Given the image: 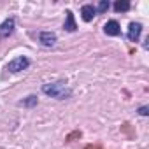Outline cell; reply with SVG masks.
<instances>
[{"label":"cell","mask_w":149,"mask_h":149,"mask_svg":"<svg viewBox=\"0 0 149 149\" xmlns=\"http://www.w3.org/2000/svg\"><path fill=\"white\" fill-rule=\"evenodd\" d=\"M42 93L54 98V100H68L72 97V88L67 84V81L60 79V81H54V83H47L42 86Z\"/></svg>","instance_id":"1"},{"label":"cell","mask_w":149,"mask_h":149,"mask_svg":"<svg viewBox=\"0 0 149 149\" xmlns=\"http://www.w3.org/2000/svg\"><path fill=\"white\" fill-rule=\"evenodd\" d=\"M30 58L28 56H16V58H13L7 65H6V70H9L11 74H19V72H23V70H26L28 67H30Z\"/></svg>","instance_id":"2"},{"label":"cell","mask_w":149,"mask_h":149,"mask_svg":"<svg viewBox=\"0 0 149 149\" xmlns=\"http://www.w3.org/2000/svg\"><path fill=\"white\" fill-rule=\"evenodd\" d=\"M14 28H16V19L14 18H7L4 23H0V40L11 37L14 33Z\"/></svg>","instance_id":"3"},{"label":"cell","mask_w":149,"mask_h":149,"mask_svg":"<svg viewBox=\"0 0 149 149\" xmlns=\"http://www.w3.org/2000/svg\"><path fill=\"white\" fill-rule=\"evenodd\" d=\"M37 37H39L40 46H44V47H53V46L58 42V37H56L54 32H47V30H44V32H39Z\"/></svg>","instance_id":"4"},{"label":"cell","mask_w":149,"mask_h":149,"mask_svg":"<svg viewBox=\"0 0 149 149\" xmlns=\"http://www.w3.org/2000/svg\"><path fill=\"white\" fill-rule=\"evenodd\" d=\"M140 33H142V25L132 21V23L128 25V32H126L128 40H130V42H137V40L140 39Z\"/></svg>","instance_id":"5"},{"label":"cell","mask_w":149,"mask_h":149,"mask_svg":"<svg viewBox=\"0 0 149 149\" xmlns=\"http://www.w3.org/2000/svg\"><path fill=\"white\" fill-rule=\"evenodd\" d=\"M104 32H105V35H109V37H118V35L121 33V26H119V23H118L116 19H109V21L104 25Z\"/></svg>","instance_id":"6"},{"label":"cell","mask_w":149,"mask_h":149,"mask_svg":"<svg viewBox=\"0 0 149 149\" xmlns=\"http://www.w3.org/2000/svg\"><path fill=\"white\" fill-rule=\"evenodd\" d=\"M95 16H97L95 6H91V4H84V6L81 7V18H83V21L90 23V21H91Z\"/></svg>","instance_id":"7"},{"label":"cell","mask_w":149,"mask_h":149,"mask_svg":"<svg viewBox=\"0 0 149 149\" xmlns=\"http://www.w3.org/2000/svg\"><path fill=\"white\" fill-rule=\"evenodd\" d=\"M67 16H65V23H63V30H67V32H76L77 30V25H76V19H74V14H72V11H67L65 13Z\"/></svg>","instance_id":"8"},{"label":"cell","mask_w":149,"mask_h":149,"mask_svg":"<svg viewBox=\"0 0 149 149\" xmlns=\"http://www.w3.org/2000/svg\"><path fill=\"white\" fill-rule=\"evenodd\" d=\"M37 104H39V98H37V95H28V97H25V98L19 102V105H21V107H25V109L37 107Z\"/></svg>","instance_id":"9"},{"label":"cell","mask_w":149,"mask_h":149,"mask_svg":"<svg viewBox=\"0 0 149 149\" xmlns=\"http://www.w3.org/2000/svg\"><path fill=\"white\" fill-rule=\"evenodd\" d=\"M114 11L116 13H126V11H130V2H126V0H118V2L114 4Z\"/></svg>","instance_id":"10"},{"label":"cell","mask_w":149,"mask_h":149,"mask_svg":"<svg viewBox=\"0 0 149 149\" xmlns=\"http://www.w3.org/2000/svg\"><path fill=\"white\" fill-rule=\"evenodd\" d=\"M109 7H111V4L107 2V0H100L98 6L95 7V11H97V14H104V13H107V11H109Z\"/></svg>","instance_id":"11"},{"label":"cell","mask_w":149,"mask_h":149,"mask_svg":"<svg viewBox=\"0 0 149 149\" xmlns=\"http://www.w3.org/2000/svg\"><path fill=\"white\" fill-rule=\"evenodd\" d=\"M81 137H83L81 130H74L72 133H68V135H67V139H65V140H67V142H72L74 139H81Z\"/></svg>","instance_id":"12"},{"label":"cell","mask_w":149,"mask_h":149,"mask_svg":"<svg viewBox=\"0 0 149 149\" xmlns=\"http://www.w3.org/2000/svg\"><path fill=\"white\" fill-rule=\"evenodd\" d=\"M137 112H139L140 116H147V114H149V107H147V105H140V107L137 109Z\"/></svg>","instance_id":"13"},{"label":"cell","mask_w":149,"mask_h":149,"mask_svg":"<svg viewBox=\"0 0 149 149\" xmlns=\"http://www.w3.org/2000/svg\"><path fill=\"white\" fill-rule=\"evenodd\" d=\"M84 149H102L100 146H93V144H90V146H86Z\"/></svg>","instance_id":"14"}]
</instances>
